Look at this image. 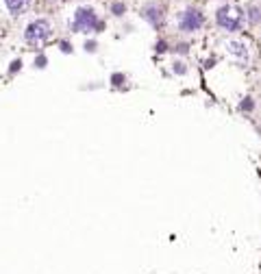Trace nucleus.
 I'll return each instance as SVG.
<instances>
[{
    "instance_id": "obj_9",
    "label": "nucleus",
    "mask_w": 261,
    "mask_h": 274,
    "mask_svg": "<svg viewBox=\"0 0 261 274\" xmlns=\"http://www.w3.org/2000/svg\"><path fill=\"white\" fill-rule=\"evenodd\" d=\"M252 107H255V103H252V100H250V98H246V100H244V103H242V105H239V109H242V111H250V109H252Z\"/></svg>"
},
{
    "instance_id": "obj_11",
    "label": "nucleus",
    "mask_w": 261,
    "mask_h": 274,
    "mask_svg": "<svg viewBox=\"0 0 261 274\" xmlns=\"http://www.w3.org/2000/svg\"><path fill=\"white\" fill-rule=\"evenodd\" d=\"M174 70H177V72H179V74H183V72H185V68H183V63H174Z\"/></svg>"
},
{
    "instance_id": "obj_1",
    "label": "nucleus",
    "mask_w": 261,
    "mask_h": 274,
    "mask_svg": "<svg viewBox=\"0 0 261 274\" xmlns=\"http://www.w3.org/2000/svg\"><path fill=\"white\" fill-rule=\"evenodd\" d=\"M242 20H244V16L237 7H222V9H218V13H215V22L222 28H227V31H239Z\"/></svg>"
},
{
    "instance_id": "obj_10",
    "label": "nucleus",
    "mask_w": 261,
    "mask_h": 274,
    "mask_svg": "<svg viewBox=\"0 0 261 274\" xmlns=\"http://www.w3.org/2000/svg\"><path fill=\"white\" fill-rule=\"evenodd\" d=\"M111 9H113L115 16H122V13H124V5H122V3H115V5L111 7Z\"/></svg>"
},
{
    "instance_id": "obj_3",
    "label": "nucleus",
    "mask_w": 261,
    "mask_h": 274,
    "mask_svg": "<svg viewBox=\"0 0 261 274\" xmlns=\"http://www.w3.org/2000/svg\"><path fill=\"white\" fill-rule=\"evenodd\" d=\"M26 41H44L50 37V24L46 22V20H35V22H31L26 26V33H24Z\"/></svg>"
},
{
    "instance_id": "obj_6",
    "label": "nucleus",
    "mask_w": 261,
    "mask_h": 274,
    "mask_svg": "<svg viewBox=\"0 0 261 274\" xmlns=\"http://www.w3.org/2000/svg\"><path fill=\"white\" fill-rule=\"evenodd\" d=\"M5 3H7V9L11 13H16V16L24 13L28 7H31V0H5Z\"/></svg>"
},
{
    "instance_id": "obj_5",
    "label": "nucleus",
    "mask_w": 261,
    "mask_h": 274,
    "mask_svg": "<svg viewBox=\"0 0 261 274\" xmlns=\"http://www.w3.org/2000/svg\"><path fill=\"white\" fill-rule=\"evenodd\" d=\"M144 20H148V22L152 24V26H157V24H161V9H159V7H146V9H144Z\"/></svg>"
},
{
    "instance_id": "obj_8",
    "label": "nucleus",
    "mask_w": 261,
    "mask_h": 274,
    "mask_svg": "<svg viewBox=\"0 0 261 274\" xmlns=\"http://www.w3.org/2000/svg\"><path fill=\"white\" fill-rule=\"evenodd\" d=\"M242 48H244V46H242V44H235V41H231V44H229V50H231V53H237V55H246Z\"/></svg>"
},
{
    "instance_id": "obj_4",
    "label": "nucleus",
    "mask_w": 261,
    "mask_h": 274,
    "mask_svg": "<svg viewBox=\"0 0 261 274\" xmlns=\"http://www.w3.org/2000/svg\"><path fill=\"white\" fill-rule=\"evenodd\" d=\"M200 26H202V16H200V11H196V9H187V11H183V16H181V31L192 33V31H196V28H200Z\"/></svg>"
},
{
    "instance_id": "obj_14",
    "label": "nucleus",
    "mask_w": 261,
    "mask_h": 274,
    "mask_svg": "<svg viewBox=\"0 0 261 274\" xmlns=\"http://www.w3.org/2000/svg\"><path fill=\"white\" fill-rule=\"evenodd\" d=\"M20 66H22L20 61H13V63H11V70H20Z\"/></svg>"
},
{
    "instance_id": "obj_7",
    "label": "nucleus",
    "mask_w": 261,
    "mask_h": 274,
    "mask_svg": "<svg viewBox=\"0 0 261 274\" xmlns=\"http://www.w3.org/2000/svg\"><path fill=\"white\" fill-rule=\"evenodd\" d=\"M259 9H257V7H250V11H248V18H250V22L252 24H257L259 22V20H261V16H259Z\"/></svg>"
},
{
    "instance_id": "obj_2",
    "label": "nucleus",
    "mask_w": 261,
    "mask_h": 274,
    "mask_svg": "<svg viewBox=\"0 0 261 274\" xmlns=\"http://www.w3.org/2000/svg\"><path fill=\"white\" fill-rule=\"evenodd\" d=\"M74 28L76 31H94V28H103V24L98 22L96 13L92 9L81 7V9L76 11V18H74Z\"/></svg>"
},
{
    "instance_id": "obj_12",
    "label": "nucleus",
    "mask_w": 261,
    "mask_h": 274,
    "mask_svg": "<svg viewBox=\"0 0 261 274\" xmlns=\"http://www.w3.org/2000/svg\"><path fill=\"white\" fill-rule=\"evenodd\" d=\"M46 66V57H37V68H44Z\"/></svg>"
},
{
    "instance_id": "obj_13",
    "label": "nucleus",
    "mask_w": 261,
    "mask_h": 274,
    "mask_svg": "<svg viewBox=\"0 0 261 274\" xmlns=\"http://www.w3.org/2000/svg\"><path fill=\"white\" fill-rule=\"evenodd\" d=\"M157 50H159V53H163V50H165V44H163V41H159V44H157Z\"/></svg>"
},
{
    "instance_id": "obj_15",
    "label": "nucleus",
    "mask_w": 261,
    "mask_h": 274,
    "mask_svg": "<svg viewBox=\"0 0 261 274\" xmlns=\"http://www.w3.org/2000/svg\"><path fill=\"white\" fill-rule=\"evenodd\" d=\"M61 50H63V53H70L72 46H68V44H61Z\"/></svg>"
}]
</instances>
